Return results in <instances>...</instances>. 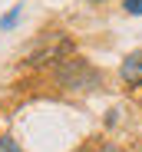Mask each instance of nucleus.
Instances as JSON below:
<instances>
[{
  "label": "nucleus",
  "instance_id": "obj_6",
  "mask_svg": "<svg viewBox=\"0 0 142 152\" xmlns=\"http://www.w3.org/2000/svg\"><path fill=\"white\" fill-rule=\"evenodd\" d=\"M122 7H126V13L139 17V13H142V0H122Z\"/></svg>",
  "mask_w": 142,
  "mask_h": 152
},
{
  "label": "nucleus",
  "instance_id": "obj_1",
  "mask_svg": "<svg viewBox=\"0 0 142 152\" xmlns=\"http://www.w3.org/2000/svg\"><path fill=\"white\" fill-rule=\"evenodd\" d=\"M53 80H56V86L60 89H66V93H89V89H96L99 86V69L92 66V63H86L83 56H76V53H69L66 60H60L56 66H53Z\"/></svg>",
  "mask_w": 142,
  "mask_h": 152
},
{
  "label": "nucleus",
  "instance_id": "obj_7",
  "mask_svg": "<svg viewBox=\"0 0 142 152\" xmlns=\"http://www.w3.org/2000/svg\"><path fill=\"white\" fill-rule=\"evenodd\" d=\"M96 152H126V149H119V145H112V142H106V145H99Z\"/></svg>",
  "mask_w": 142,
  "mask_h": 152
},
{
  "label": "nucleus",
  "instance_id": "obj_2",
  "mask_svg": "<svg viewBox=\"0 0 142 152\" xmlns=\"http://www.w3.org/2000/svg\"><path fill=\"white\" fill-rule=\"evenodd\" d=\"M69 53H73V40L60 33V37H50L43 46H36L33 53L27 56V63H30V66H50V63L56 66V63H60V60H66Z\"/></svg>",
  "mask_w": 142,
  "mask_h": 152
},
{
  "label": "nucleus",
  "instance_id": "obj_3",
  "mask_svg": "<svg viewBox=\"0 0 142 152\" xmlns=\"http://www.w3.org/2000/svg\"><path fill=\"white\" fill-rule=\"evenodd\" d=\"M119 76H122V83H129V86H142V50H132V53L122 60Z\"/></svg>",
  "mask_w": 142,
  "mask_h": 152
},
{
  "label": "nucleus",
  "instance_id": "obj_4",
  "mask_svg": "<svg viewBox=\"0 0 142 152\" xmlns=\"http://www.w3.org/2000/svg\"><path fill=\"white\" fill-rule=\"evenodd\" d=\"M0 152H23L13 136H0Z\"/></svg>",
  "mask_w": 142,
  "mask_h": 152
},
{
  "label": "nucleus",
  "instance_id": "obj_5",
  "mask_svg": "<svg viewBox=\"0 0 142 152\" xmlns=\"http://www.w3.org/2000/svg\"><path fill=\"white\" fill-rule=\"evenodd\" d=\"M17 20H20V10H10V13H7L4 20H0V30H10V27H13Z\"/></svg>",
  "mask_w": 142,
  "mask_h": 152
}]
</instances>
